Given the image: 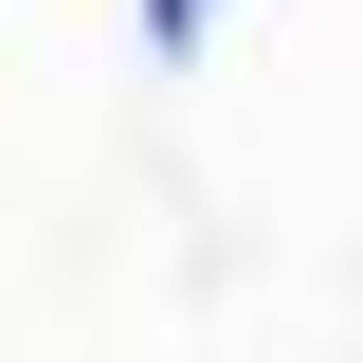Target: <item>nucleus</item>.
<instances>
[{"label":"nucleus","mask_w":363,"mask_h":363,"mask_svg":"<svg viewBox=\"0 0 363 363\" xmlns=\"http://www.w3.org/2000/svg\"><path fill=\"white\" fill-rule=\"evenodd\" d=\"M145 37H164V55H182V37H200V0H145Z\"/></svg>","instance_id":"f257e3e1"}]
</instances>
